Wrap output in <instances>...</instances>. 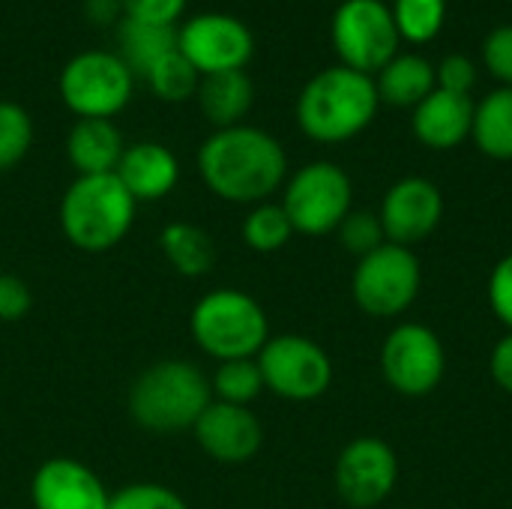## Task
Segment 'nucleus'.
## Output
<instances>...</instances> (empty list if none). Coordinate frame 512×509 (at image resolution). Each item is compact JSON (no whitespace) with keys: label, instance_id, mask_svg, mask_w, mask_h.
I'll return each instance as SVG.
<instances>
[{"label":"nucleus","instance_id":"obj_1","mask_svg":"<svg viewBox=\"0 0 512 509\" xmlns=\"http://www.w3.org/2000/svg\"><path fill=\"white\" fill-rule=\"evenodd\" d=\"M204 186L228 204H264L288 177L285 147L258 126L216 129L198 150Z\"/></svg>","mask_w":512,"mask_h":509},{"label":"nucleus","instance_id":"obj_2","mask_svg":"<svg viewBox=\"0 0 512 509\" xmlns=\"http://www.w3.org/2000/svg\"><path fill=\"white\" fill-rule=\"evenodd\" d=\"M378 105L375 78L339 63L306 81L297 99V123L318 144H342L375 120Z\"/></svg>","mask_w":512,"mask_h":509},{"label":"nucleus","instance_id":"obj_3","mask_svg":"<svg viewBox=\"0 0 512 509\" xmlns=\"http://www.w3.org/2000/svg\"><path fill=\"white\" fill-rule=\"evenodd\" d=\"M210 402V378L189 360H159L129 387V414L153 435L189 432Z\"/></svg>","mask_w":512,"mask_h":509},{"label":"nucleus","instance_id":"obj_4","mask_svg":"<svg viewBox=\"0 0 512 509\" xmlns=\"http://www.w3.org/2000/svg\"><path fill=\"white\" fill-rule=\"evenodd\" d=\"M138 201L126 192L117 174L75 177L60 198L63 237L90 255L120 246L135 222Z\"/></svg>","mask_w":512,"mask_h":509},{"label":"nucleus","instance_id":"obj_5","mask_svg":"<svg viewBox=\"0 0 512 509\" xmlns=\"http://www.w3.org/2000/svg\"><path fill=\"white\" fill-rule=\"evenodd\" d=\"M189 327L198 348L219 363L258 357L270 339L267 312L255 297L237 288H216L204 294L192 309Z\"/></svg>","mask_w":512,"mask_h":509},{"label":"nucleus","instance_id":"obj_6","mask_svg":"<svg viewBox=\"0 0 512 509\" xmlns=\"http://www.w3.org/2000/svg\"><path fill=\"white\" fill-rule=\"evenodd\" d=\"M57 90L78 120H114L132 99L135 75L117 51H81L60 69Z\"/></svg>","mask_w":512,"mask_h":509},{"label":"nucleus","instance_id":"obj_7","mask_svg":"<svg viewBox=\"0 0 512 509\" xmlns=\"http://www.w3.org/2000/svg\"><path fill=\"white\" fill-rule=\"evenodd\" d=\"M333 48L342 66L378 75L399 54V30L384 0H342L330 24Z\"/></svg>","mask_w":512,"mask_h":509},{"label":"nucleus","instance_id":"obj_8","mask_svg":"<svg viewBox=\"0 0 512 509\" xmlns=\"http://www.w3.org/2000/svg\"><path fill=\"white\" fill-rule=\"evenodd\" d=\"M351 198V177L339 165L309 162L285 183L282 207L294 231L321 237L342 225V219L351 213Z\"/></svg>","mask_w":512,"mask_h":509},{"label":"nucleus","instance_id":"obj_9","mask_svg":"<svg viewBox=\"0 0 512 509\" xmlns=\"http://www.w3.org/2000/svg\"><path fill=\"white\" fill-rule=\"evenodd\" d=\"M255 360L264 375V390L288 402H312L330 390L333 363L327 351L306 336H270Z\"/></svg>","mask_w":512,"mask_h":509},{"label":"nucleus","instance_id":"obj_10","mask_svg":"<svg viewBox=\"0 0 512 509\" xmlns=\"http://www.w3.org/2000/svg\"><path fill=\"white\" fill-rule=\"evenodd\" d=\"M420 261L408 246L384 243L372 255L360 258L351 291L357 306L375 318L402 315L420 294Z\"/></svg>","mask_w":512,"mask_h":509},{"label":"nucleus","instance_id":"obj_11","mask_svg":"<svg viewBox=\"0 0 512 509\" xmlns=\"http://www.w3.org/2000/svg\"><path fill=\"white\" fill-rule=\"evenodd\" d=\"M177 51L204 78L246 69L255 54V36L240 18L228 12H201L177 30Z\"/></svg>","mask_w":512,"mask_h":509},{"label":"nucleus","instance_id":"obj_12","mask_svg":"<svg viewBox=\"0 0 512 509\" xmlns=\"http://www.w3.org/2000/svg\"><path fill=\"white\" fill-rule=\"evenodd\" d=\"M381 369L387 384L402 396H429L447 369L441 339L423 324L396 327L381 351Z\"/></svg>","mask_w":512,"mask_h":509},{"label":"nucleus","instance_id":"obj_13","mask_svg":"<svg viewBox=\"0 0 512 509\" xmlns=\"http://www.w3.org/2000/svg\"><path fill=\"white\" fill-rule=\"evenodd\" d=\"M399 462L390 444L381 438L351 441L336 462V492L354 509H372L384 504L396 489Z\"/></svg>","mask_w":512,"mask_h":509},{"label":"nucleus","instance_id":"obj_14","mask_svg":"<svg viewBox=\"0 0 512 509\" xmlns=\"http://www.w3.org/2000/svg\"><path fill=\"white\" fill-rule=\"evenodd\" d=\"M444 216V198L441 189L426 177H405L384 195L381 204V225L387 234V243L396 246H414L426 240Z\"/></svg>","mask_w":512,"mask_h":509},{"label":"nucleus","instance_id":"obj_15","mask_svg":"<svg viewBox=\"0 0 512 509\" xmlns=\"http://www.w3.org/2000/svg\"><path fill=\"white\" fill-rule=\"evenodd\" d=\"M192 432H195L198 447L213 462H222V465H243L264 444L261 420L246 405H228L216 399L198 417Z\"/></svg>","mask_w":512,"mask_h":509},{"label":"nucleus","instance_id":"obj_16","mask_svg":"<svg viewBox=\"0 0 512 509\" xmlns=\"http://www.w3.org/2000/svg\"><path fill=\"white\" fill-rule=\"evenodd\" d=\"M30 501L33 509H108L111 495L93 468L69 456H54L36 468Z\"/></svg>","mask_w":512,"mask_h":509},{"label":"nucleus","instance_id":"obj_17","mask_svg":"<svg viewBox=\"0 0 512 509\" xmlns=\"http://www.w3.org/2000/svg\"><path fill=\"white\" fill-rule=\"evenodd\" d=\"M114 174L138 204L162 201L165 195L174 192L180 180V162L165 144L138 141V144H126L123 159Z\"/></svg>","mask_w":512,"mask_h":509},{"label":"nucleus","instance_id":"obj_18","mask_svg":"<svg viewBox=\"0 0 512 509\" xmlns=\"http://www.w3.org/2000/svg\"><path fill=\"white\" fill-rule=\"evenodd\" d=\"M411 126H414V135L420 138V144H426L432 150H453L471 135L474 102H471V96L435 87L414 108Z\"/></svg>","mask_w":512,"mask_h":509},{"label":"nucleus","instance_id":"obj_19","mask_svg":"<svg viewBox=\"0 0 512 509\" xmlns=\"http://www.w3.org/2000/svg\"><path fill=\"white\" fill-rule=\"evenodd\" d=\"M123 150L126 141L114 120H75L66 135V159L78 177L114 174Z\"/></svg>","mask_w":512,"mask_h":509},{"label":"nucleus","instance_id":"obj_20","mask_svg":"<svg viewBox=\"0 0 512 509\" xmlns=\"http://www.w3.org/2000/svg\"><path fill=\"white\" fill-rule=\"evenodd\" d=\"M195 99H198L207 123H213L216 129H231V126H240L243 117L249 114V108L255 102V87H252V78L246 75V69L216 72V75L201 78Z\"/></svg>","mask_w":512,"mask_h":509},{"label":"nucleus","instance_id":"obj_21","mask_svg":"<svg viewBox=\"0 0 512 509\" xmlns=\"http://www.w3.org/2000/svg\"><path fill=\"white\" fill-rule=\"evenodd\" d=\"M378 99L399 108H417L438 84L435 66L420 54H396L375 78Z\"/></svg>","mask_w":512,"mask_h":509},{"label":"nucleus","instance_id":"obj_22","mask_svg":"<svg viewBox=\"0 0 512 509\" xmlns=\"http://www.w3.org/2000/svg\"><path fill=\"white\" fill-rule=\"evenodd\" d=\"M177 48V30L165 24H147L123 18L117 27V57L135 78H144L168 51Z\"/></svg>","mask_w":512,"mask_h":509},{"label":"nucleus","instance_id":"obj_23","mask_svg":"<svg viewBox=\"0 0 512 509\" xmlns=\"http://www.w3.org/2000/svg\"><path fill=\"white\" fill-rule=\"evenodd\" d=\"M159 249L165 255V261L189 279L207 276L216 264V243L213 237L192 225V222H171L162 228L159 234Z\"/></svg>","mask_w":512,"mask_h":509},{"label":"nucleus","instance_id":"obj_24","mask_svg":"<svg viewBox=\"0 0 512 509\" xmlns=\"http://www.w3.org/2000/svg\"><path fill=\"white\" fill-rule=\"evenodd\" d=\"M471 138L486 156L501 162L512 159V87L492 90L474 105Z\"/></svg>","mask_w":512,"mask_h":509},{"label":"nucleus","instance_id":"obj_25","mask_svg":"<svg viewBox=\"0 0 512 509\" xmlns=\"http://www.w3.org/2000/svg\"><path fill=\"white\" fill-rule=\"evenodd\" d=\"M294 237V225L285 213L282 204H255L249 210V216L243 219V240L252 252L270 255L288 246V240Z\"/></svg>","mask_w":512,"mask_h":509},{"label":"nucleus","instance_id":"obj_26","mask_svg":"<svg viewBox=\"0 0 512 509\" xmlns=\"http://www.w3.org/2000/svg\"><path fill=\"white\" fill-rule=\"evenodd\" d=\"M210 390L216 396V402H228V405H246L255 402L264 390V375L255 357L249 360H225L219 363V369L210 378Z\"/></svg>","mask_w":512,"mask_h":509},{"label":"nucleus","instance_id":"obj_27","mask_svg":"<svg viewBox=\"0 0 512 509\" xmlns=\"http://www.w3.org/2000/svg\"><path fill=\"white\" fill-rule=\"evenodd\" d=\"M147 87L153 90V96H159L162 102H186L198 93L201 75L198 69L174 48L168 51L147 75H144Z\"/></svg>","mask_w":512,"mask_h":509},{"label":"nucleus","instance_id":"obj_28","mask_svg":"<svg viewBox=\"0 0 512 509\" xmlns=\"http://www.w3.org/2000/svg\"><path fill=\"white\" fill-rule=\"evenodd\" d=\"M396 30L405 42H432L447 21V0H393L390 6Z\"/></svg>","mask_w":512,"mask_h":509},{"label":"nucleus","instance_id":"obj_29","mask_svg":"<svg viewBox=\"0 0 512 509\" xmlns=\"http://www.w3.org/2000/svg\"><path fill=\"white\" fill-rule=\"evenodd\" d=\"M33 144V120L24 105L0 99V174L12 171Z\"/></svg>","mask_w":512,"mask_h":509},{"label":"nucleus","instance_id":"obj_30","mask_svg":"<svg viewBox=\"0 0 512 509\" xmlns=\"http://www.w3.org/2000/svg\"><path fill=\"white\" fill-rule=\"evenodd\" d=\"M336 231H339L342 246L351 255H357V258H366V255H372L375 249H381L387 243V234H384L381 219L372 216V213H366V210H357V213L351 210Z\"/></svg>","mask_w":512,"mask_h":509},{"label":"nucleus","instance_id":"obj_31","mask_svg":"<svg viewBox=\"0 0 512 509\" xmlns=\"http://www.w3.org/2000/svg\"><path fill=\"white\" fill-rule=\"evenodd\" d=\"M108 509H189L186 501L162 483H129L111 495Z\"/></svg>","mask_w":512,"mask_h":509},{"label":"nucleus","instance_id":"obj_32","mask_svg":"<svg viewBox=\"0 0 512 509\" xmlns=\"http://www.w3.org/2000/svg\"><path fill=\"white\" fill-rule=\"evenodd\" d=\"M483 63L501 84L512 87V24L495 27L483 39Z\"/></svg>","mask_w":512,"mask_h":509},{"label":"nucleus","instance_id":"obj_33","mask_svg":"<svg viewBox=\"0 0 512 509\" xmlns=\"http://www.w3.org/2000/svg\"><path fill=\"white\" fill-rule=\"evenodd\" d=\"M120 6H123V18L165 24V27H174L177 18L186 12V0H120Z\"/></svg>","mask_w":512,"mask_h":509},{"label":"nucleus","instance_id":"obj_34","mask_svg":"<svg viewBox=\"0 0 512 509\" xmlns=\"http://www.w3.org/2000/svg\"><path fill=\"white\" fill-rule=\"evenodd\" d=\"M435 84L441 90L471 96V87L477 84V66L465 54H447L435 69Z\"/></svg>","mask_w":512,"mask_h":509},{"label":"nucleus","instance_id":"obj_35","mask_svg":"<svg viewBox=\"0 0 512 509\" xmlns=\"http://www.w3.org/2000/svg\"><path fill=\"white\" fill-rule=\"evenodd\" d=\"M30 306H33L30 285L18 276L0 273V321L15 324L30 312Z\"/></svg>","mask_w":512,"mask_h":509},{"label":"nucleus","instance_id":"obj_36","mask_svg":"<svg viewBox=\"0 0 512 509\" xmlns=\"http://www.w3.org/2000/svg\"><path fill=\"white\" fill-rule=\"evenodd\" d=\"M489 303L492 312L512 330V255H507L489 279Z\"/></svg>","mask_w":512,"mask_h":509},{"label":"nucleus","instance_id":"obj_37","mask_svg":"<svg viewBox=\"0 0 512 509\" xmlns=\"http://www.w3.org/2000/svg\"><path fill=\"white\" fill-rule=\"evenodd\" d=\"M492 378L504 393H512V330L492 351Z\"/></svg>","mask_w":512,"mask_h":509}]
</instances>
